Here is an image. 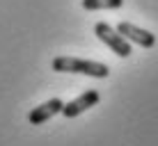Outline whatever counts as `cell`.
<instances>
[{"label": "cell", "mask_w": 158, "mask_h": 146, "mask_svg": "<svg viewBox=\"0 0 158 146\" xmlns=\"http://www.w3.org/2000/svg\"><path fill=\"white\" fill-rule=\"evenodd\" d=\"M94 34L99 37V39L110 48L115 55H119V57H128L131 53H133V50H131V44L119 34L115 28H110L108 23H96L94 25Z\"/></svg>", "instance_id": "cell-2"}, {"label": "cell", "mask_w": 158, "mask_h": 146, "mask_svg": "<svg viewBox=\"0 0 158 146\" xmlns=\"http://www.w3.org/2000/svg\"><path fill=\"white\" fill-rule=\"evenodd\" d=\"M117 32L124 37L126 41H133V44L142 46V48H154L156 46V34H151L149 30H142L133 23H119Z\"/></svg>", "instance_id": "cell-4"}, {"label": "cell", "mask_w": 158, "mask_h": 146, "mask_svg": "<svg viewBox=\"0 0 158 146\" xmlns=\"http://www.w3.org/2000/svg\"><path fill=\"white\" fill-rule=\"evenodd\" d=\"M99 101H101L99 91H96V89H87L85 94H80L76 101H71V103H64V105H62V114L67 116V119H73V116L83 114L85 110L94 107Z\"/></svg>", "instance_id": "cell-3"}, {"label": "cell", "mask_w": 158, "mask_h": 146, "mask_svg": "<svg viewBox=\"0 0 158 146\" xmlns=\"http://www.w3.org/2000/svg\"><path fill=\"white\" fill-rule=\"evenodd\" d=\"M62 105H64V103L60 98H51V101L41 103L39 107H35V110L28 114V121L32 123V126H41V123H46L48 119H53L55 114H60V112H62Z\"/></svg>", "instance_id": "cell-5"}, {"label": "cell", "mask_w": 158, "mask_h": 146, "mask_svg": "<svg viewBox=\"0 0 158 146\" xmlns=\"http://www.w3.org/2000/svg\"><path fill=\"white\" fill-rule=\"evenodd\" d=\"M53 71L60 73H80L89 75V78H108L110 69L101 62H92V59H78V57H55L53 59Z\"/></svg>", "instance_id": "cell-1"}, {"label": "cell", "mask_w": 158, "mask_h": 146, "mask_svg": "<svg viewBox=\"0 0 158 146\" xmlns=\"http://www.w3.org/2000/svg\"><path fill=\"white\" fill-rule=\"evenodd\" d=\"M124 0H83V9L96 12V9H119Z\"/></svg>", "instance_id": "cell-6"}]
</instances>
